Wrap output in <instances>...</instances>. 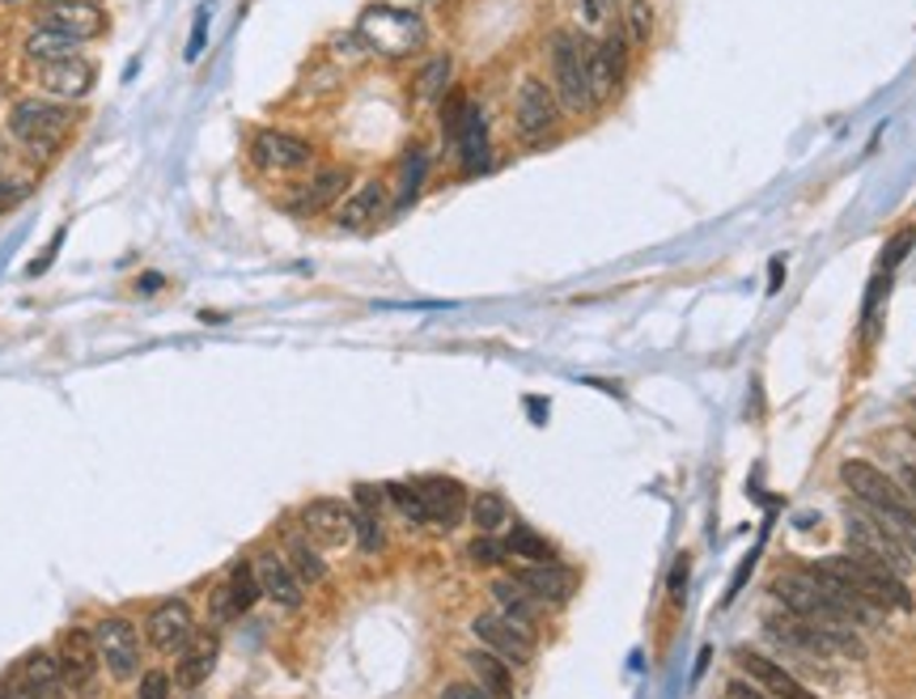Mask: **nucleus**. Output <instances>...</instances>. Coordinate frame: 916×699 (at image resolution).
<instances>
[{"instance_id":"f257e3e1","label":"nucleus","mask_w":916,"mask_h":699,"mask_svg":"<svg viewBox=\"0 0 916 699\" xmlns=\"http://www.w3.org/2000/svg\"><path fill=\"white\" fill-rule=\"evenodd\" d=\"M77 120H81V111H77L73 102H55V97L48 94H34V97H18V102L9 106L4 127H9V136H13L30 157L51 162V157L64 148Z\"/></svg>"},{"instance_id":"f03ea898","label":"nucleus","mask_w":916,"mask_h":699,"mask_svg":"<svg viewBox=\"0 0 916 699\" xmlns=\"http://www.w3.org/2000/svg\"><path fill=\"white\" fill-rule=\"evenodd\" d=\"M357 34L369 48V55H383V60H411L429 48V22L411 9H395V4H365L362 18H357Z\"/></svg>"},{"instance_id":"7ed1b4c3","label":"nucleus","mask_w":916,"mask_h":699,"mask_svg":"<svg viewBox=\"0 0 916 699\" xmlns=\"http://www.w3.org/2000/svg\"><path fill=\"white\" fill-rule=\"evenodd\" d=\"M841 480H844V487H848L874 517H883V522L904 538V547L916 555V508L908 505V496L895 487V480H887L874 462H862V459L844 462Z\"/></svg>"},{"instance_id":"20e7f679","label":"nucleus","mask_w":916,"mask_h":699,"mask_svg":"<svg viewBox=\"0 0 916 699\" xmlns=\"http://www.w3.org/2000/svg\"><path fill=\"white\" fill-rule=\"evenodd\" d=\"M586 34L578 30H552L548 39V55H552V90L564 115H590L594 97H590V76H586Z\"/></svg>"},{"instance_id":"39448f33","label":"nucleus","mask_w":916,"mask_h":699,"mask_svg":"<svg viewBox=\"0 0 916 699\" xmlns=\"http://www.w3.org/2000/svg\"><path fill=\"white\" fill-rule=\"evenodd\" d=\"M820 568L827 573V577L853 585V589H857L862 598H869L878 610H913V594H908L904 577H895L892 568L874 564V559H866V555H857V552L832 555V559H823Z\"/></svg>"},{"instance_id":"423d86ee","label":"nucleus","mask_w":916,"mask_h":699,"mask_svg":"<svg viewBox=\"0 0 916 699\" xmlns=\"http://www.w3.org/2000/svg\"><path fill=\"white\" fill-rule=\"evenodd\" d=\"M844 531H848V543H853V552L857 555H866V559H874V564L892 568L895 577H908V573H913L916 555L908 552L904 538H899L883 517H874L869 508H848Z\"/></svg>"},{"instance_id":"0eeeda50","label":"nucleus","mask_w":916,"mask_h":699,"mask_svg":"<svg viewBox=\"0 0 916 699\" xmlns=\"http://www.w3.org/2000/svg\"><path fill=\"white\" fill-rule=\"evenodd\" d=\"M564 120L560 102H556L552 81L543 76H522L518 90H513V127L522 141H543L548 132H556Z\"/></svg>"},{"instance_id":"6e6552de","label":"nucleus","mask_w":916,"mask_h":699,"mask_svg":"<svg viewBox=\"0 0 916 699\" xmlns=\"http://www.w3.org/2000/svg\"><path fill=\"white\" fill-rule=\"evenodd\" d=\"M251 162L264 174H302L314 166V145L306 136H293L281 127H259L251 132Z\"/></svg>"},{"instance_id":"1a4fd4ad","label":"nucleus","mask_w":916,"mask_h":699,"mask_svg":"<svg viewBox=\"0 0 916 699\" xmlns=\"http://www.w3.org/2000/svg\"><path fill=\"white\" fill-rule=\"evenodd\" d=\"M94 640H98V657L102 666L111 670V678H128L141 675V631L136 624H128L123 615H106L94 624Z\"/></svg>"},{"instance_id":"9d476101","label":"nucleus","mask_w":916,"mask_h":699,"mask_svg":"<svg viewBox=\"0 0 916 699\" xmlns=\"http://www.w3.org/2000/svg\"><path fill=\"white\" fill-rule=\"evenodd\" d=\"M55 661L81 699H98V640L90 627H69L55 645Z\"/></svg>"},{"instance_id":"9b49d317","label":"nucleus","mask_w":916,"mask_h":699,"mask_svg":"<svg viewBox=\"0 0 916 699\" xmlns=\"http://www.w3.org/2000/svg\"><path fill=\"white\" fill-rule=\"evenodd\" d=\"M302 534L318 543V547H344L353 534H357V513L344 505V501H311L302 508Z\"/></svg>"},{"instance_id":"f8f14e48","label":"nucleus","mask_w":916,"mask_h":699,"mask_svg":"<svg viewBox=\"0 0 916 699\" xmlns=\"http://www.w3.org/2000/svg\"><path fill=\"white\" fill-rule=\"evenodd\" d=\"M471 631H476V640H480L488 652L506 657V661H513V666H531L535 631H527V627H518V624H509L506 615H476Z\"/></svg>"},{"instance_id":"ddd939ff","label":"nucleus","mask_w":916,"mask_h":699,"mask_svg":"<svg viewBox=\"0 0 916 699\" xmlns=\"http://www.w3.org/2000/svg\"><path fill=\"white\" fill-rule=\"evenodd\" d=\"M98 69L85 60V55H69V60H55V64H43L39 69V90L55 102H85L94 94Z\"/></svg>"},{"instance_id":"4468645a","label":"nucleus","mask_w":916,"mask_h":699,"mask_svg":"<svg viewBox=\"0 0 916 699\" xmlns=\"http://www.w3.org/2000/svg\"><path fill=\"white\" fill-rule=\"evenodd\" d=\"M195 631V615L183 598H166L162 606H153L145 619V640L149 649L157 652H179Z\"/></svg>"},{"instance_id":"2eb2a0df","label":"nucleus","mask_w":916,"mask_h":699,"mask_svg":"<svg viewBox=\"0 0 916 699\" xmlns=\"http://www.w3.org/2000/svg\"><path fill=\"white\" fill-rule=\"evenodd\" d=\"M450 148L458 153V166H462V174H480V169H488V162H492L488 120H484V111L471 102V97H467V111H462L455 136H450Z\"/></svg>"},{"instance_id":"dca6fc26","label":"nucleus","mask_w":916,"mask_h":699,"mask_svg":"<svg viewBox=\"0 0 916 699\" xmlns=\"http://www.w3.org/2000/svg\"><path fill=\"white\" fill-rule=\"evenodd\" d=\"M386 204H390V192H386L383 178H365L362 187L344 195V204L336 208V229H344V234H362V229H369L374 220L383 217Z\"/></svg>"},{"instance_id":"f3484780","label":"nucleus","mask_w":916,"mask_h":699,"mask_svg":"<svg viewBox=\"0 0 916 699\" xmlns=\"http://www.w3.org/2000/svg\"><path fill=\"white\" fill-rule=\"evenodd\" d=\"M348 183H353V174H348L344 166L318 169L311 183H302V187H297V195H293L285 208H289L293 217H314V213H327L336 199H344Z\"/></svg>"},{"instance_id":"a211bd4d","label":"nucleus","mask_w":916,"mask_h":699,"mask_svg":"<svg viewBox=\"0 0 916 699\" xmlns=\"http://www.w3.org/2000/svg\"><path fill=\"white\" fill-rule=\"evenodd\" d=\"M734 661H739V670L764 691V696H772V699H815L802 682H797L785 666H776L772 657H760V652H751V649H739L734 652Z\"/></svg>"},{"instance_id":"6ab92c4d","label":"nucleus","mask_w":916,"mask_h":699,"mask_svg":"<svg viewBox=\"0 0 916 699\" xmlns=\"http://www.w3.org/2000/svg\"><path fill=\"white\" fill-rule=\"evenodd\" d=\"M255 577H259V589H264L267 598L276 606H285V610H297L302 598H306V585L297 580V573H293L289 559L281 552L255 555Z\"/></svg>"},{"instance_id":"aec40b11","label":"nucleus","mask_w":916,"mask_h":699,"mask_svg":"<svg viewBox=\"0 0 916 699\" xmlns=\"http://www.w3.org/2000/svg\"><path fill=\"white\" fill-rule=\"evenodd\" d=\"M43 25L73 34L77 43H90L106 30V9L102 4H81V0H51L43 9Z\"/></svg>"},{"instance_id":"412c9836","label":"nucleus","mask_w":916,"mask_h":699,"mask_svg":"<svg viewBox=\"0 0 916 699\" xmlns=\"http://www.w3.org/2000/svg\"><path fill=\"white\" fill-rule=\"evenodd\" d=\"M513 580L543 606H564L573 598V585H578V577H573L569 568H560L556 559L552 564H527V568L513 573Z\"/></svg>"},{"instance_id":"4be33fe9","label":"nucleus","mask_w":916,"mask_h":699,"mask_svg":"<svg viewBox=\"0 0 916 699\" xmlns=\"http://www.w3.org/2000/svg\"><path fill=\"white\" fill-rule=\"evenodd\" d=\"M221 657V636L217 627H204V631H192V640L179 649V682L187 687V691H195L204 678L213 675V666H217Z\"/></svg>"},{"instance_id":"5701e85b","label":"nucleus","mask_w":916,"mask_h":699,"mask_svg":"<svg viewBox=\"0 0 916 699\" xmlns=\"http://www.w3.org/2000/svg\"><path fill=\"white\" fill-rule=\"evenodd\" d=\"M416 492H420V501H425V508H429V522L446 526V531L462 522V513H467V492H462V483L434 475V480L416 483Z\"/></svg>"},{"instance_id":"b1692460","label":"nucleus","mask_w":916,"mask_h":699,"mask_svg":"<svg viewBox=\"0 0 916 699\" xmlns=\"http://www.w3.org/2000/svg\"><path fill=\"white\" fill-rule=\"evenodd\" d=\"M18 678L30 687V696L34 699H69V691H73L69 678H64V670H60V661L43 649H34L30 657H26L22 666H18Z\"/></svg>"},{"instance_id":"393cba45","label":"nucleus","mask_w":916,"mask_h":699,"mask_svg":"<svg viewBox=\"0 0 916 699\" xmlns=\"http://www.w3.org/2000/svg\"><path fill=\"white\" fill-rule=\"evenodd\" d=\"M22 55L30 60V64H34V69H43V64H55V60L81 55V43H77L73 34H64V30H55V25L39 22L22 39Z\"/></svg>"},{"instance_id":"a878e982","label":"nucleus","mask_w":916,"mask_h":699,"mask_svg":"<svg viewBox=\"0 0 916 699\" xmlns=\"http://www.w3.org/2000/svg\"><path fill=\"white\" fill-rule=\"evenodd\" d=\"M488 594H492V603H497V615H506L509 624L527 627V631H535V624H539V598H531L522 585L513 577H501L488 585Z\"/></svg>"},{"instance_id":"bb28decb","label":"nucleus","mask_w":916,"mask_h":699,"mask_svg":"<svg viewBox=\"0 0 916 699\" xmlns=\"http://www.w3.org/2000/svg\"><path fill=\"white\" fill-rule=\"evenodd\" d=\"M462 661H467V670H471L480 691H488L492 699H513V675H509L506 657H497L488 649H471L462 652Z\"/></svg>"},{"instance_id":"cd10ccee","label":"nucleus","mask_w":916,"mask_h":699,"mask_svg":"<svg viewBox=\"0 0 916 699\" xmlns=\"http://www.w3.org/2000/svg\"><path fill=\"white\" fill-rule=\"evenodd\" d=\"M285 559H289V568L297 573V580L302 585H318V580H327V559L318 555V547H314L306 534L289 531L285 534Z\"/></svg>"},{"instance_id":"c85d7f7f","label":"nucleus","mask_w":916,"mask_h":699,"mask_svg":"<svg viewBox=\"0 0 916 699\" xmlns=\"http://www.w3.org/2000/svg\"><path fill=\"white\" fill-rule=\"evenodd\" d=\"M425 178H429V153H425L420 145H411L408 153H404V162H399V192H395V213H399V208H408L411 199L420 195Z\"/></svg>"},{"instance_id":"c756f323","label":"nucleus","mask_w":916,"mask_h":699,"mask_svg":"<svg viewBox=\"0 0 916 699\" xmlns=\"http://www.w3.org/2000/svg\"><path fill=\"white\" fill-rule=\"evenodd\" d=\"M506 552L518 555V559H527V564H552L556 559V547L543 538L539 531H531V526H522V522H513L506 534Z\"/></svg>"},{"instance_id":"7c9ffc66","label":"nucleus","mask_w":916,"mask_h":699,"mask_svg":"<svg viewBox=\"0 0 916 699\" xmlns=\"http://www.w3.org/2000/svg\"><path fill=\"white\" fill-rule=\"evenodd\" d=\"M450 73H455L450 55H434V60L416 73V97H420V102H441V97L450 94Z\"/></svg>"},{"instance_id":"2f4dec72","label":"nucleus","mask_w":916,"mask_h":699,"mask_svg":"<svg viewBox=\"0 0 916 699\" xmlns=\"http://www.w3.org/2000/svg\"><path fill=\"white\" fill-rule=\"evenodd\" d=\"M471 522H476L480 534H497L509 522L506 496H501V492H480V496L471 501Z\"/></svg>"},{"instance_id":"473e14b6","label":"nucleus","mask_w":916,"mask_h":699,"mask_svg":"<svg viewBox=\"0 0 916 699\" xmlns=\"http://www.w3.org/2000/svg\"><path fill=\"white\" fill-rule=\"evenodd\" d=\"M386 496H390V505L404 513L408 526H425V522H429V508L420 501L416 483H386Z\"/></svg>"},{"instance_id":"72a5a7b5","label":"nucleus","mask_w":916,"mask_h":699,"mask_svg":"<svg viewBox=\"0 0 916 699\" xmlns=\"http://www.w3.org/2000/svg\"><path fill=\"white\" fill-rule=\"evenodd\" d=\"M624 34L632 48H650V34H653L650 0H628L624 4Z\"/></svg>"},{"instance_id":"f704fd0d","label":"nucleus","mask_w":916,"mask_h":699,"mask_svg":"<svg viewBox=\"0 0 916 699\" xmlns=\"http://www.w3.org/2000/svg\"><path fill=\"white\" fill-rule=\"evenodd\" d=\"M225 580H230V594H234V606H238V615H242V610H251V606H255V598L264 594V589H259V577H255V564H234Z\"/></svg>"},{"instance_id":"c9c22d12","label":"nucleus","mask_w":916,"mask_h":699,"mask_svg":"<svg viewBox=\"0 0 916 699\" xmlns=\"http://www.w3.org/2000/svg\"><path fill=\"white\" fill-rule=\"evenodd\" d=\"M467 555H471V564H480V568H497L501 559H506V543L501 538H492V534H480L471 547H467Z\"/></svg>"},{"instance_id":"e433bc0d","label":"nucleus","mask_w":916,"mask_h":699,"mask_svg":"<svg viewBox=\"0 0 916 699\" xmlns=\"http://www.w3.org/2000/svg\"><path fill=\"white\" fill-rule=\"evenodd\" d=\"M170 682L174 678L166 670H145L141 675V687H136V699H170Z\"/></svg>"},{"instance_id":"4c0bfd02","label":"nucleus","mask_w":916,"mask_h":699,"mask_svg":"<svg viewBox=\"0 0 916 699\" xmlns=\"http://www.w3.org/2000/svg\"><path fill=\"white\" fill-rule=\"evenodd\" d=\"M208 22H213V4H200V18H195L192 43H187V60H200L208 48Z\"/></svg>"},{"instance_id":"58836bf2","label":"nucleus","mask_w":916,"mask_h":699,"mask_svg":"<svg viewBox=\"0 0 916 699\" xmlns=\"http://www.w3.org/2000/svg\"><path fill=\"white\" fill-rule=\"evenodd\" d=\"M26 192H30V183H26V178H18V174H4V169H0V213H4V208H13Z\"/></svg>"},{"instance_id":"ea45409f","label":"nucleus","mask_w":916,"mask_h":699,"mask_svg":"<svg viewBox=\"0 0 916 699\" xmlns=\"http://www.w3.org/2000/svg\"><path fill=\"white\" fill-rule=\"evenodd\" d=\"M357 534H362V552H378V547H383L378 513H357Z\"/></svg>"},{"instance_id":"a19ab883","label":"nucleus","mask_w":916,"mask_h":699,"mask_svg":"<svg viewBox=\"0 0 916 699\" xmlns=\"http://www.w3.org/2000/svg\"><path fill=\"white\" fill-rule=\"evenodd\" d=\"M441 699H492V696L480 691L476 682H446V687H441Z\"/></svg>"},{"instance_id":"79ce46f5","label":"nucleus","mask_w":916,"mask_h":699,"mask_svg":"<svg viewBox=\"0 0 916 699\" xmlns=\"http://www.w3.org/2000/svg\"><path fill=\"white\" fill-rule=\"evenodd\" d=\"M357 505H362V513H378V508H383V487L357 483Z\"/></svg>"},{"instance_id":"37998d69","label":"nucleus","mask_w":916,"mask_h":699,"mask_svg":"<svg viewBox=\"0 0 916 699\" xmlns=\"http://www.w3.org/2000/svg\"><path fill=\"white\" fill-rule=\"evenodd\" d=\"M0 699H34V696H30V687H26L22 678L9 675V678H0Z\"/></svg>"},{"instance_id":"c03bdc74","label":"nucleus","mask_w":916,"mask_h":699,"mask_svg":"<svg viewBox=\"0 0 916 699\" xmlns=\"http://www.w3.org/2000/svg\"><path fill=\"white\" fill-rule=\"evenodd\" d=\"M725 699H769L755 682H743V678H734L730 687H725Z\"/></svg>"},{"instance_id":"a18cd8bd","label":"nucleus","mask_w":916,"mask_h":699,"mask_svg":"<svg viewBox=\"0 0 916 699\" xmlns=\"http://www.w3.org/2000/svg\"><path fill=\"white\" fill-rule=\"evenodd\" d=\"M908 246H913V229H904V234L892 241V255H887V264H899V259L908 255Z\"/></svg>"},{"instance_id":"49530a36","label":"nucleus","mask_w":916,"mask_h":699,"mask_svg":"<svg viewBox=\"0 0 916 699\" xmlns=\"http://www.w3.org/2000/svg\"><path fill=\"white\" fill-rule=\"evenodd\" d=\"M162 285H166V280H162V276H157V271H145V276H141V280H136V292H157L162 289Z\"/></svg>"},{"instance_id":"de8ad7c7","label":"nucleus","mask_w":916,"mask_h":699,"mask_svg":"<svg viewBox=\"0 0 916 699\" xmlns=\"http://www.w3.org/2000/svg\"><path fill=\"white\" fill-rule=\"evenodd\" d=\"M383 4H395V9H411V13H420V9H429L434 0H383Z\"/></svg>"},{"instance_id":"09e8293b","label":"nucleus","mask_w":916,"mask_h":699,"mask_svg":"<svg viewBox=\"0 0 916 699\" xmlns=\"http://www.w3.org/2000/svg\"><path fill=\"white\" fill-rule=\"evenodd\" d=\"M683 580H688V559H679L675 577H671V585H675V598H683Z\"/></svg>"},{"instance_id":"8fccbe9b","label":"nucleus","mask_w":916,"mask_h":699,"mask_svg":"<svg viewBox=\"0 0 916 699\" xmlns=\"http://www.w3.org/2000/svg\"><path fill=\"white\" fill-rule=\"evenodd\" d=\"M772 292L781 289V259H772V285H769Z\"/></svg>"},{"instance_id":"3c124183","label":"nucleus","mask_w":916,"mask_h":699,"mask_svg":"<svg viewBox=\"0 0 916 699\" xmlns=\"http://www.w3.org/2000/svg\"><path fill=\"white\" fill-rule=\"evenodd\" d=\"M904 483H908V492H913V496H916V471H913V466L904 471Z\"/></svg>"},{"instance_id":"603ef678","label":"nucleus","mask_w":916,"mask_h":699,"mask_svg":"<svg viewBox=\"0 0 916 699\" xmlns=\"http://www.w3.org/2000/svg\"><path fill=\"white\" fill-rule=\"evenodd\" d=\"M81 4H102V0H81Z\"/></svg>"},{"instance_id":"864d4df0","label":"nucleus","mask_w":916,"mask_h":699,"mask_svg":"<svg viewBox=\"0 0 916 699\" xmlns=\"http://www.w3.org/2000/svg\"><path fill=\"white\" fill-rule=\"evenodd\" d=\"M4 4H22V0H4Z\"/></svg>"}]
</instances>
